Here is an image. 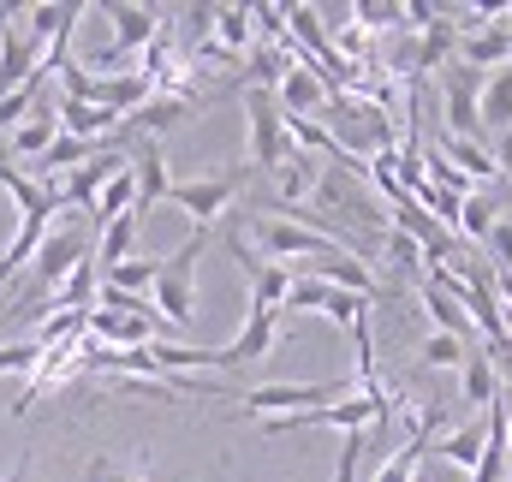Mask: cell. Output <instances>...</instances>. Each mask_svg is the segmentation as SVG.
Instances as JSON below:
<instances>
[{
    "label": "cell",
    "instance_id": "1",
    "mask_svg": "<svg viewBox=\"0 0 512 482\" xmlns=\"http://www.w3.org/2000/svg\"><path fill=\"white\" fill-rule=\"evenodd\" d=\"M84 256H90L84 227H78L72 215H66V221H54V227H48V239H42V250L30 256V286H24V304H18V316H24V322H36V316H42V304L54 298V286H60V280H66V274H72Z\"/></svg>",
    "mask_w": 512,
    "mask_h": 482
},
{
    "label": "cell",
    "instance_id": "26",
    "mask_svg": "<svg viewBox=\"0 0 512 482\" xmlns=\"http://www.w3.org/2000/svg\"><path fill=\"white\" fill-rule=\"evenodd\" d=\"M495 221H501V209H495V203H489L483 191H471V197H465V209H459V244H465V239L489 244Z\"/></svg>",
    "mask_w": 512,
    "mask_h": 482
},
{
    "label": "cell",
    "instance_id": "18",
    "mask_svg": "<svg viewBox=\"0 0 512 482\" xmlns=\"http://www.w3.org/2000/svg\"><path fill=\"white\" fill-rule=\"evenodd\" d=\"M417 298H423V310H429L435 334H453V340L477 346V322H471V310H465V304H453L447 292H435V286H423V280H417Z\"/></svg>",
    "mask_w": 512,
    "mask_h": 482
},
{
    "label": "cell",
    "instance_id": "8",
    "mask_svg": "<svg viewBox=\"0 0 512 482\" xmlns=\"http://www.w3.org/2000/svg\"><path fill=\"white\" fill-rule=\"evenodd\" d=\"M256 239V256L262 262H286V256H322V250H346V244H334L328 233H316V227H298V221H286V215H274V221H256L251 227Z\"/></svg>",
    "mask_w": 512,
    "mask_h": 482
},
{
    "label": "cell",
    "instance_id": "5",
    "mask_svg": "<svg viewBox=\"0 0 512 482\" xmlns=\"http://www.w3.org/2000/svg\"><path fill=\"white\" fill-rule=\"evenodd\" d=\"M245 179H251V167H233V173H203V179H173L167 203H173L191 227H215V221L239 203Z\"/></svg>",
    "mask_w": 512,
    "mask_h": 482
},
{
    "label": "cell",
    "instance_id": "22",
    "mask_svg": "<svg viewBox=\"0 0 512 482\" xmlns=\"http://www.w3.org/2000/svg\"><path fill=\"white\" fill-rule=\"evenodd\" d=\"M54 137H60V120H54V108H36V114H30L24 125H12V131H6V149H12V155H24V161H36V155H42Z\"/></svg>",
    "mask_w": 512,
    "mask_h": 482
},
{
    "label": "cell",
    "instance_id": "27",
    "mask_svg": "<svg viewBox=\"0 0 512 482\" xmlns=\"http://www.w3.org/2000/svg\"><path fill=\"white\" fill-rule=\"evenodd\" d=\"M477 346H465V340H453V334H429L423 340V369H465V358H471Z\"/></svg>",
    "mask_w": 512,
    "mask_h": 482
},
{
    "label": "cell",
    "instance_id": "13",
    "mask_svg": "<svg viewBox=\"0 0 512 482\" xmlns=\"http://www.w3.org/2000/svg\"><path fill=\"white\" fill-rule=\"evenodd\" d=\"M459 66H471V72H501L512 66V30L507 24H483V30H471V36H459Z\"/></svg>",
    "mask_w": 512,
    "mask_h": 482
},
{
    "label": "cell",
    "instance_id": "32",
    "mask_svg": "<svg viewBox=\"0 0 512 482\" xmlns=\"http://www.w3.org/2000/svg\"><path fill=\"white\" fill-rule=\"evenodd\" d=\"M495 167H501V179L512 185V131L507 137H495Z\"/></svg>",
    "mask_w": 512,
    "mask_h": 482
},
{
    "label": "cell",
    "instance_id": "31",
    "mask_svg": "<svg viewBox=\"0 0 512 482\" xmlns=\"http://www.w3.org/2000/svg\"><path fill=\"white\" fill-rule=\"evenodd\" d=\"M358 453H364V435H346V447H340V477L334 482H358Z\"/></svg>",
    "mask_w": 512,
    "mask_h": 482
},
{
    "label": "cell",
    "instance_id": "10",
    "mask_svg": "<svg viewBox=\"0 0 512 482\" xmlns=\"http://www.w3.org/2000/svg\"><path fill=\"white\" fill-rule=\"evenodd\" d=\"M131 179H137V203H131V215L143 221L155 203H167V191H173V173H167V155H161V143L155 137H143L137 149H131Z\"/></svg>",
    "mask_w": 512,
    "mask_h": 482
},
{
    "label": "cell",
    "instance_id": "28",
    "mask_svg": "<svg viewBox=\"0 0 512 482\" xmlns=\"http://www.w3.org/2000/svg\"><path fill=\"white\" fill-rule=\"evenodd\" d=\"M352 24L370 30V36H382V30H399V24H405V6H387V0L370 6V0H358V6H352Z\"/></svg>",
    "mask_w": 512,
    "mask_h": 482
},
{
    "label": "cell",
    "instance_id": "4",
    "mask_svg": "<svg viewBox=\"0 0 512 482\" xmlns=\"http://www.w3.org/2000/svg\"><path fill=\"white\" fill-rule=\"evenodd\" d=\"M245 149H251V173H274L286 155H292V131H286V114L274 102V90L251 84L245 90Z\"/></svg>",
    "mask_w": 512,
    "mask_h": 482
},
{
    "label": "cell",
    "instance_id": "16",
    "mask_svg": "<svg viewBox=\"0 0 512 482\" xmlns=\"http://www.w3.org/2000/svg\"><path fill=\"white\" fill-rule=\"evenodd\" d=\"M209 42H215V48H221L227 60L251 54V42H256L251 6H209Z\"/></svg>",
    "mask_w": 512,
    "mask_h": 482
},
{
    "label": "cell",
    "instance_id": "21",
    "mask_svg": "<svg viewBox=\"0 0 512 482\" xmlns=\"http://www.w3.org/2000/svg\"><path fill=\"white\" fill-rule=\"evenodd\" d=\"M137 233H143V221L137 215H120V221H108L102 233H96V244H90V256H96V268L108 274V268H120L131 256V244H137Z\"/></svg>",
    "mask_w": 512,
    "mask_h": 482
},
{
    "label": "cell",
    "instance_id": "25",
    "mask_svg": "<svg viewBox=\"0 0 512 482\" xmlns=\"http://www.w3.org/2000/svg\"><path fill=\"white\" fill-rule=\"evenodd\" d=\"M286 292H292V268H286V262H262L251 274V304L256 310H274V316H280V310H286Z\"/></svg>",
    "mask_w": 512,
    "mask_h": 482
},
{
    "label": "cell",
    "instance_id": "36",
    "mask_svg": "<svg viewBox=\"0 0 512 482\" xmlns=\"http://www.w3.org/2000/svg\"><path fill=\"white\" fill-rule=\"evenodd\" d=\"M507 482H512V477H507Z\"/></svg>",
    "mask_w": 512,
    "mask_h": 482
},
{
    "label": "cell",
    "instance_id": "17",
    "mask_svg": "<svg viewBox=\"0 0 512 482\" xmlns=\"http://www.w3.org/2000/svg\"><path fill=\"white\" fill-rule=\"evenodd\" d=\"M459 399H465V411H489L495 399H501V369H495V358L477 346L471 358H465V369H459Z\"/></svg>",
    "mask_w": 512,
    "mask_h": 482
},
{
    "label": "cell",
    "instance_id": "11",
    "mask_svg": "<svg viewBox=\"0 0 512 482\" xmlns=\"http://www.w3.org/2000/svg\"><path fill=\"white\" fill-rule=\"evenodd\" d=\"M328 96H334V90H328V84L316 78V66H304V60H298V66H286V72H280V84H274V102H280V114H286V120H310L316 108H328Z\"/></svg>",
    "mask_w": 512,
    "mask_h": 482
},
{
    "label": "cell",
    "instance_id": "35",
    "mask_svg": "<svg viewBox=\"0 0 512 482\" xmlns=\"http://www.w3.org/2000/svg\"><path fill=\"white\" fill-rule=\"evenodd\" d=\"M507 453H512V399H507Z\"/></svg>",
    "mask_w": 512,
    "mask_h": 482
},
{
    "label": "cell",
    "instance_id": "24",
    "mask_svg": "<svg viewBox=\"0 0 512 482\" xmlns=\"http://www.w3.org/2000/svg\"><path fill=\"white\" fill-rule=\"evenodd\" d=\"M24 18H30V24H24V36H30L36 48H48L60 30H72V24L84 18V6H54V0H42V6H30Z\"/></svg>",
    "mask_w": 512,
    "mask_h": 482
},
{
    "label": "cell",
    "instance_id": "23",
    "mask_svg": "<svg viewBox=\"0 0 512 482\" xmlns=\"http://www.w3.org/2000/svg\"><path fill=\"white\" fill-rule=\"evenodd\" d=\"M155 280H161V256H126L120 268H108V274H102V286H114V292H126V298L155 292Z\"/></svg>",
    "mask_w": 512,
    "mask_h": 482
},
{
    "label": "cell",
    "instance_id": "15",
    "mask_svg": "<svg viewBox=\"0 0 512 482\" xmlns=\"http://www.w3.org/2000/svg\"><path fill=\"white\" fill-rule=\"evenodd\" d=\"M429 149H435V155H447V161H453V167H459V173H465L471 185H495V179H501L495 155H489V149H483L477 137H447V131H441V137H435Z\"/></svg>",
    "mask_w": 512,
    "mask_h": 482
},
{
    "label": "cell",
    "instance_id": "34",
    "mask_svg": "<svg viewBox=\"0 0 512 482\" xmlns=\"http://www.w3.org/2000/svg\"><path fill=\"white\" fill-rule=\"evenodd\" d=\"M24 471H30V459H18V465H12V477H6V482H24Z\"/></svg>",
    "mask_w": 512,
    "mask_h": 482
},
{
    "label": "cell",
    "instance_id": "9",
    "mask_svg": "<svg viewBox=\"0 0 512 482\" xmlns=\"http://www.w3.org/2000/svg\"><path fill=\"white\" fill-rule=\"evenodd\" d=\"M483 78L489 72H471V66H447L441 78V120H447V137H483V120H477V96H483Z\"/></svg>",
    "mask_w": 512,
    "mask_h": 482
},
{
    "label": "cell",
    "instance_id": "30",
    "mask_svg": "<svg viewBox=\"0 0 512 482\" xmlns=\"http://www.w3.org/2000/svg\"><path fill=\"white\" fill-rule=\"evenodd\" d=\"M251 24H256V36H274L280 42L286 36V6H268L262 0V6H251Z\"/></svg>",
    "mask_w": 512,
    "mask_h": 482
},
{
    "label": "cell",
    "instance_id": "33",
    "mask_svg": "<svg viewBox=\"0 0 512 482\" xmlns=\"http://www.w3.org/2000/svg\"><path fill=\"white\" fill-rule=\"evenodd\" d=\"M90 477H96V482H149V477H131V471H114V465H96Z\"/></svg>",
    "mask_w": 512,
    "mask_h": 482
},
{
    "label": "cell",
    "instance_id": "6",
    "mask_svg": "<svg viewBox=\"0 0 512 482\" xmlns=\"http://www.w3.org/2000/svg\"><path fill=\"white\" fill-rule=\"evenodd\" d=\"M102 18H108V30H114V48L96 60L102 66V78L126 60V54H143L155 36H161V24H167V12H155V6H131V0H108V6H96Z\"/></svg>",
    "mask_w": 512,
    "mask_h": 482
},
{
    "label": "cell",
    "instance_id": "2",
    "mask_svg": "<svg viewBox=\"0 0 512 482\" xmlns=\"http://www.w3.org/2000/svg\"><path fill=\"white\" fill-rule=\"evenodd\" d=\"M209 227H191V239L179 244L173 256H161V280H155V292H149V304H155V316L167 322V328H191L197 322V286H191V274H197V256L209 250Z\"/></svg>",
    "mask_w": 512,
    "mask_h": 482
},
{
    "label": "cell",
    "instance_id": "20",
    "mask_svg": "<svg viewBox=\"0 0 512 482\" xmlns=\"http://www.w3.org/2000/svg\"><path fill=\"white\" fill-rule=\"evenodd\" d=\"M429 453H435L447 471H459V477L471 482L477 477V465H483V429H447Z\"/></svg>",
    "mask_w": 512,
    "mask_h": 482
},
{
    "label": "cell",
    "instance_id": "12",
    "mask_svg": "<svg viewBox=\"0 0 512 482\" xmlns=\"http://www.w3.org/2000/svg\"><path fill=\"white\" fill-rule=\"evenodd\" d=\"M274 340H280V316L274 310H256L245 316V328H239V340L227 346V369H245V363H262L274 352Z\"/></svg>",
    "mask_w": 512,
    "mask_h": 482
},
{
    "label": "cell",
    "instance_id": "29",
    "mask_svg": "<svg viewBox=\"0 0 512 482\" xmlns=\"http://www.w3.org/2000/svg\"><path fill=\"white\" fill-rule=\"evenodd\" d=\"M36 358H42L36 340H6V346H0V375H30Z\"/></svg>",
    "mask_w": 512,
    "mask_h": 482
},
{
    "label": "cell",
    "instance_id": "14",
    "mask_svg": "<svg viewBox=\"0 0 512 482\" xmlns=\"http://www.w3.org/2000/svg\"><path fill=\"white\" fill-rule=\"evenodd\" d=\"M36 66H42V48L24 36V24H6V36H0V96L18 90V84H30Z\"/></svg>",
    "mask_w": 512,
    "mask_h": 482
},
{
    "label": "cell",
    "instance_id": "3",
    "mask_svg": "<svg viewBox=\"0 0 512 482\" xmlns=\"http://www.w3.org/2000/svg\"><path fill=\"white\" fill-rule=\"evenodd\" d=\"M346 393H358V387H352V375H346V381H262V387L239 393V399H245V411H251V417L280 423V417L322 411V405H334V399H346Z\"/></svg>",
    "mask_w": 512,
    "mask_h": 482
},
{
    "label": "cell",
    "instance_id": "7",
    "mask_svg": "<svg viewBox=\"0 0 512 482\" xmlns=\"http://www.w3.org/2000/svg\"><path fill=\"white\" fill-rule=\"evenodd\" d=\"M126 167H131V155L108 143V149H96L84 167H72L66 179H48V191H54V203H60V209H90V203L102 197V185H108L114 173H126Z\"/></svg>",
    "mask_w": 512,
    "mask_h": 482
},
{
    "label": "cell",
    "instance_id": "19",
    "mask_svg": "<svg viewBox=\"0 0 512 482\" xmlns=\"http://www.w3.org/2000/svg\"><path fill=\"white\" fill-rule=\"evenodd\" d=\"M477 120H483V131H495V137H507V131H512V66H501V72H489V78H483Z\"/></svg>",
    "mask_w": 512,
    "mask_h": 482
}]
</instances>
